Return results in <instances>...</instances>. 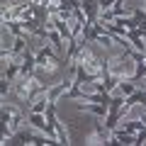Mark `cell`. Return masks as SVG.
I'll return each instance as SVG.
<instances>
[{
    "label": "cell",
    "instance_id": "5",
    "mask_svg": "<svg viewBox=\"0 0 146 146\" xmlns=\"http://www.w3.org/2000/svg\"><path fill=\"white\" fill-rule=\"evenodd\" d=\"M141 10H144V12H146V0H144V7H141Z\"/></svg>",
    "mask_w": 146,
    "mask_h": 146
},
{
    "label": "cell",
    "instance_id": "1",
    "mask_svg": "<svg viewBox=\"0 0 146 146\" xmlns=\"http://www.w3.org/2000/svg\"><path fill=\"white\" fill-rule=\"evenodd\" d=\"M34 58H36L34 73H36L42 80H46V83L54 78V76H58V73L63 71V58L58 56V54L54 51V49L49 46L46 42H44L42 46L34 51Z\"/></svg>",
    "mask_w": 146,
    "mask_h": 146
},
{
    "label": "cell",
    "instance_id": "2",
    "mask_svg": "<svg viewBox=\"0 0 146 146\" xmlns=\"http://www.w3.org/2000/svg\"><path fill=\"white\" fill-rule=\"evenodd\" d=\"M46 80H42L36 73H32V76H25V78H17L15 83H12V90L10 93H15V98H17V102H29L32 98H34L39 90H44L46 88Z\"/></svg>",
    "mask_w": 146,
    "mask_h": 146
},
{
    "label": "cell",
    "instance_id": "3",
    "mask_svg": "<svg viewBox=\"0 0 146 146\" xmlns=\"http://www.w3.org/2000/svg\"><path fill=\"white\" fill-rule=\"evenodd\" d=\"M80 10L85 12V20H88V25L98 22V15H100V5H98V0H80Z\"/></svg>",
    "mask_w": 146,
    "mask_h": 146
},
{
    "label": "cell",
    "instance_id": "4",
    "mask_svg": "<svg viewBox=\"0 0 146 146\" xmlns=\"http://www.w3.org/2000/svg\"><path fill=\"white\" fill-rule=\"evenodd\" d=\"M54 139H56V144H63V146H66V144H73V141H71V134H68V127L63 124L58 117H56V122H54Z\"/></svg>",
    "mask_w": 146,
    "mask_h": 146
}]
</instances>
